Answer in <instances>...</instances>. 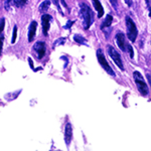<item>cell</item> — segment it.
<instances>
[{"label": "cell", "mask_w": 151, "mask_h": 151, "mask_svg": "<svg viewBox=\"0 0 151 151\" xmlns=\"http://www.w3.org/2000/svg\"><path fill=\"white\" fill-rule=\"evenodd\" d=\"M80 16L83 19V26L84 28L89 29L90 26L92 25L94 20L93 17V12H92L91 8L87 5L86 3H81L80 4Z\"/></svg>", "instance_id": "cell-1"}, {"label": "cell", "mask_w": 151, "mask_h": 151, "mask_svg": "<svg viewBox=\"0 0 151 151\" xmlns=\"http://www.w3.org/2000/svg\"><path fill=\"white\" fill-rule=\"evenodd\" d=\"M116 42H117V45H118L119 48H120L122 52L129 53V55H130L131 58H134L133 48H132V47H131L130 45H129L128 41L126 40L125 35H124L123 32H121V31L117 32V35H116Z\"/></svg>", "instance_id": "cell-2"}, {"label": "cell", "mask_w": 151, "mask_h": 151, "mask_svg": "<svg viewBox=\"0 0 151 151\" xmlns=\"http://www.w3.org/2000/svg\"><path fill=\"white\" fill-rule=\"evenodd\" d=\"M125 20H126V27H127L128 40H130L131 42H135L136 38H137V35H138V30H137V27H136V24L132 20V18L128 15L125 17Z\"/></svg>", "instance_id": "cell-3"}, {"label": "cell", "mask_w": 151, "mask_h": 151, "mask_svg": "<svg viewBox=\"0 0 151 151\" xmlns=\"http://www.w3.org/2000/svg\"><path fill=\"white\" fill-rule=\"evenodd\" d=\"M133 78H134V82H135L136 86H137V89L139 90L141 95H142V96H147L149 90H148V86L145 83V80L143 79L142 75H141L139 72L135 70V72L133 73Z\"/></svg>", "instance_id": "cell-4"}, {"label": "cell", "mask_w": 151, "mask_h": 151, "mask_svg": "<svg viewBox=\"0 0 151 151\" xmlns=\"http://www.w3.org/2000/svg\"><path fill=\"white\" fill-rule=\"evenodd\" d=\"M107 52H108L109 57H110L112 60H113V62L117 65V67L121 70H124V65L122 62V58H121L120 53L116 50V48L114 47L113 45H108V47H107Z\"/></svg>", "instance_id": "cell-5"}, {"label": "cell", "mask_w": 151, "mask_h": 151, "mask_svg": "<svg viewBox=\"0 0 151 151\" xmlns=\"http://www.w3.org/2000/svg\"><path fill=\"white\" fill-rule=\"evenodd\" d=\"M97 58H98V62L99 64L101 65V67L103 68V69L106 70L107 73H108L109 75L112 76V77H115L116 74L115 72H114L113 70H112V68L110 67V65L108 64V62H107L106 58H105V55L103 53V50H102V48H99V50H97Z\"/></svg>", "instance_id": "cell-6"}, {"label": "cell", "mask_w": 151, "mask_h": 151, "mask_svg": "<svg viewBox=\"0 0 151 151\" xmlns=\"http://www.w3.org/2000/svg\"><path fill=\"white\" fill-rule=\"evenodd\" d=\"M33 50V55H35L36 58L38 60H41L43 57L45 55V52H47V45H45V41H37V42L35 43L32 47Z\"/></svg>", "instance_id": "cell-7"}, {"label": "cell", "mask_w": 151, "mask_h": 151, "mask_svg": "<svg viewBox=\"0 0 151 151\" xmlns=\"http://www.w3.org/2000/svg\"><path fill=\"white\" fill-rule=\"evenodd\" d=\"M52 19L50 14H42L41 16V25H42V33L47 36L48 35V29L50 26V20Z\"/></svg>", "instance_id": "cell-8"}, {"label": "cell", "mask_w": 151, "mask_h": 151, "mask_svg": "<svg viewBox=\"0 0 151 151\" xmlns=\"http://www.w3.org/2000/svg\"><path fill=\"white\" fill-rule=\"evenodd\" d=\"M72 139H73V127L70 123H68L65 128V141L68 146L70 145Z\"/></svg>", "instance_id": "cell-9"}, {"label": "cell", "mask_w": 151, "mask_h": 151, "mask_svg": "<svg viewBox=\"0 0 151 151\" xmlns=\"http://www.w3.org/2000/svg\"><path fill=\"white\" fill-rule=\"evenodd\" d=\"M36 28H37V22L36 21H32L29 25L28 28V41L31 42L35 37V33H36Z\"/></svg>", "instance_id": "cell-10"}, {"label": "cell", "mask_w": 151, "mask_h": 151, "mask_svg": "<svg viewBox=\"0 0 151 151\" xmlns=\"http://www.w3.org/2000/svg\"><path fill=\"white\" fill-rule=\"evenodd\" d=\"M112 23H113V16H112L111 14H107L106 18H105V20L101 24V29L104 31L106 28L110 27V26L112 25Z\"/></svg>", "instance_id": "cell-11"}, {"label": "cell", "mask_w": 151, "mask_h": 151, "mask_svg": "<svg viewBox=\"0 0 151 151\" xmlns=\"http://www.w3.org/2000/svg\"><path fill=\"white\" fill-rule=\"evenodd\" d=\"M92 2H93V5L97 10L98 17L101 18L102 16L104 15V8H103V6H102L101 2H100V0H92Z\"/></svg>", "instance_id": "cell-12"}, {"label": "cell", "mask_w": 151, "mask_h": 151, "mask_svg": "<svg viewBox=\"0 0 151 151\" xmlns=\"http://www.w3.org/2000/svg\"><path fill=\"white\" fill-rule=\"evenodd\" d=\"M50 6V0H45V1L40 3V11L41 12V13H45V12L48 10Z\"/></svg>", "instance_id": "cell-13"}, {"label": "cell", "mask_w": 151, "mask_h": 151, "mask_svg": "<svg viewBox=\"0 0 151 151\" xmlns=\"http://www.w3.org/2000/svg\"><path fill=\"white\" fill-rule=\"evenodd\" d=\"M74 40L77 43H79V45H86V43H87V41H86V40H85V37H83L82 35H76L74 36Z\"/></svg>", "instance_id": "cell-14"}, {"label": "cell", "mask_w": 151, "mask_h": 151, "mask_svg": "<svg viewBox=\"0 0 151 151\" xmlns=\"http://www.w3.org/2000/svg\"><path fill=\"white\" fill-rule=\"evenodd\" d=\"M12 5H14V0H4V8H5V10H10Z\"/></svg>", "instance_id": "cell-15"}, {"label": "cell", "mask_w": 151, "mask_h": 151, "mask_svg": "<svg viewBox=\"0 0 151 151\" xmlns=\"http://www.w3.org/2000/svg\"><path fill=\"white\" fill-rule=\"evenodd\" d=\"M26 3H27V0H14V5L18 7V8L23 7Z\"/></svg>", "instance_id": "cell-16"}, {"label": "cell", "mask_w": 151, "mask_h": 151, "mask_svg": "<svg viewBox=\"0 0 151 151\" xmlns=\"http://www.w3.org/2000/svg\"><path fill=\"white\" fill-rule=\"evenodd\" d=\"M65 42V37H60L58 40H57L53 43V47H57V45H63Z\"/></svg>", "instance_id": "cell-17"}, {"label": "cell", "mask_w": 151, "mask_h": 151, "mask_svg": "<svg viewBox=\"0 0 151 151\" xmlns=\"http://www.w3.org/2000/svg\"><path fill=\"white\" fill-rule=\"evenodd\" d=\"M16 36H17V26H14L13 28V33H12V38H11V43H14L16 40Z\"/></svg>", "instance_id": "cell-18"}, {"label": "cell", "mask_w": 151, "mask_h": 151, "mask_svg": "<svg viewBox=\"0 0 151 151\" xmlns=\"http://www.w3.org/2000/svg\"><path fill=\"white\" fill-rule=\"evenodd\" d=\"M3 41H4V35L2 32L0 33V55L2 53V50H3Z\"/></svg>", "instance_id": "cell-19"}, {"label": "cell", "mask_w": 151, "mask_h": 151, "mask_svg": "<svg viewBox=\"0 0 151 151\" xmlns=\"http://www.w3.org/2000/svg\"><path fill=\"white\" fill-rule=\"evenodd\" d=\"M52 2H53V4H55V6H57V8H58V12H60L62 15H64V12H63V10L60 9V2H58V0H52Z\"/></svg>", "instance_id": "cell-20"}, {"label": "cell", "mask_w": 151, "mask_h": 151, "mask_svg": "<svg viewBox=\"0 0 151 151\" xmlns=\"http://www.w3.org/2000/svg\"><path fill=\"white\" fill-rule=\"evenodd\" d=\"M4 26H5V19H4V18H1V19H0V33L3 32Z\"/></svg>", "instance_id": "cell-21"}, {"label": "cell", "mask_w": 151, "mask_h": 151, "mask_svg": "<svg viewBox=\"0 0 151 151\" xmlns=\"http://www.w3.org/2000/svg\"><path fill=\"white\" fill-rule=\"evenodd\" d=\"M28 63H29V65H30V68L32 69L35 72H36V70H41V68H37V69H35V67H33V63H32V60H31V58H28Z\"/></svg>", "instance_id": "cell-22"}, {"label": "cell", "mask_w": 151, "mask_h": 151, "mask_svg": "<svg viewBox=\"0 0 151 151\" xmlns=\"http://www.w3.org/2000/svg\"><path fill=\"white\" fill-rule=\"evenodd\" d=\"M74 23H75V21L69 20V21H68V23L64 26V28H65V29H70V27H72V25H73Z\"/></svg>", "instance_id": "cell-23"}, {"label": "cell", "mask_w": 151, "mask_h": 151, "mask_svg": "<svg viewBox=\"0 0 151 151\" xmlns=\"http://www.w3.org/2000/svg\"><path fill=\"white\" fill-rule=\"evenodd\" d=\"M109 1L111 2V4L114 6V8L117 10V9H118V2H117V0H109Z\"/></svg>", "instance_id": "cell-24"}, {"label": "cell", "mask_w": 151, "mask_h": 151, "mask_svg": "<svg viewBox=\"0 0 151 151\" xmlns=\"http://www.w3.org/2000/svg\"><path fill=\"white\" fill-rule=\"evenodd\" d=\"M125 1V3L127 4V5L130 7V6H132V4H133V0H124Z\"/></svg>", "instance_id": "cell-25"}, {"label": "cell", "mask_w": 151, "mask_h": 151, "mask_svg": "<svg viewBox=\"0 0 151 151\" xmlns=\"http://www.w3.org/2000/svg\"><path fill=\"white\" fill-rule=\"evenodd\" d=\"M146 77H147V80H148V82H149V85L151 87V74H147L146 75Z\"/></svg>", "instance_id": "cell-26"}, {"label": "cell", "mask_w": 151, "mask_h": 151, "mask_svg": "<svg viewBox=\"0 0 151 151\" xmlns=\"http://www.w3.org/2000/svg\"><path fill=\"white\" fill-rule=\"evenodd\" d=\"M60 2H62L63 6L65 7V8H68V5H67V3H65V0H60Z\"/></svg>", "instance_id": "cell-27"}, {"label": "cell", "mask_w": 151, "mask_h": 151, "mask_svg": "<svg viewBox=\"0 0 151 151\" xmlns=\"http://www.w3.org/2000/svg\"><path fill=\"white\" fill-rule=\"evenodd\" d=\"M146 2V5H147V7H149L151 5V0H145Z\"/></svg>", "instance_id": "cell-28"}, {"label": "cell", "mask_w": 151, "mask_h": 151, "mask_svg": "<svg viewBox=\"0 0 151 151\" xmlns=\"http://www.w3.org/2000/svg\"><path fill=\"white\" fill-rule=\"evenodd\" d=\"M148 9H149V16L151 17V7L149 6V7H148Z\"/></svg>", "instance_id": "cell-29"}]
</instances>
